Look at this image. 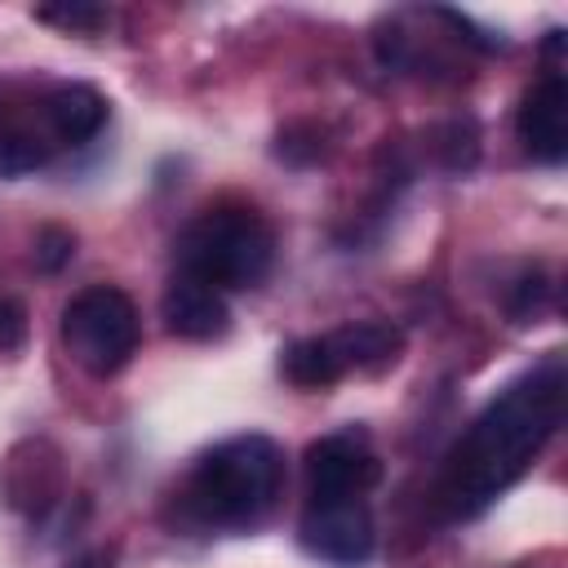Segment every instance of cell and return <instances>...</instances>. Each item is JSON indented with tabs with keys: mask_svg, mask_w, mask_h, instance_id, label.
<instances>
[{
	"mask_svg": "<svg viewBox=\"0 0 568 568\" xmlns=\"http://www.w3.org/2000/svg\"><path fill=\"white\" fill-rule=\"evenodd\" d=\"M280 373H284V382L297 386V390H324V386H333L337 377H346V368H342V359H337L328 333H324V337H297V342H288V346L280 351Z\"/></svg>",
	"mask_w": 568,
	"mask_h": 568,
	"instance_id": "11",
	"label": "cell"
},
{
	"mask_svg": "<svg viewBox=\"0 0 568 568\" xmlns=\"http://www.w3.org/2000/svg\"><path fill=\"white\" fill-rule=\"evenodd\" d=\"M382 479V462L364 430H337L306 448V501L320 497H364Z\"/></svg>",
	"mask_w": 568,
	"mask_h": 568,
	"instance_id": "6",
	"label": "cell"
},
{
	"mask_svg": "<svg viewBox=\"0 0 568 568\" xmlns=\"http://www.w3.org/2000/svg\"><path fill=\"white\" fill-rule=\"evenodd\" d=\"M564 417V359L546 355L510 386H501L488 408L470 422L448 457L444 497L453 515H479L497 493H506L541 453Z\"/></svg>",
	"mask_w": 568,
	"mask_h": 568,
	"instance_id": "1",
	"label": "cell"
},
{
	"mask_svg": "<svg viewBox=\"0 0 568 568\" xmlns=\"http://www.w3.org/2000/svg\"><path fill=\"white\" fill-rule=\"evenodd\" d=\"M284 493V448L271 435H231L195 457L178 488V506L191 524L213 532L257 528Z\"/></svg>",
	"mask_w": 568,
	"mask_h": 568,
	"instance_id": "2",
	"label": "cell"
},
{
	"mask_svg": "<svg viewBox=\"0 0 568 568\" xmlns=\"http://www.w3.org/2000/svg\"><path fill=\"white\" fill-rule=\"evenodd\" d=\"M160 320L173 337L182 342H213L231 328V311H226V297L191 275H173L160 293Z\"/></svg>",
	"mask_w": 568,
	"mask_h": 568,
	"instance_id": "8",
	"label": "cell"
},
{
	"mask_svg": "<svg viewBox=\"0 0 568 568\" xmlns=\"http://www.w3.org/2000/svg\"><path fill=\"white\" fill-rule=\"evenodd\" d=\"M71 257H75V235H71L67 226H44V231L36 235V266H40L44 275H58Z\"/></svg>",
	"mask_w": 568,
	"mask_h": 568,
	"instance_id": "14",
	"label": "cell"
},
{
	"mask_svg": "<svg viewBox=\"0 0 568 568\" xmlns=\"http://www.w3.org/2000/svg\"><path fill=\"white\" fill-rule=\"evenodd\" d=\"M541 297H546V280L532 271V275H524V280L515 284V297L506 302V311H510V315L524 324V320H532V315L541 311Z\"/></svg>",
	"mask_w": 568,
	"mask_h": 568,
	"instance_id": "15",
	"label": "cell"
},
{
	"mask_svg": "<svg viewBox=\"0 0 568 568\" xmlns=\"http://www.w3.org/2000/svg\"><path fill=\"white\" fill-rule=\"evenodd\" d=\"M342 368H364V373H377L386 364L399 359L404 351V333L390 324V320H355V324H342L337 333H328Z\"/></svg>",
	"mask_w": 568,
	"mask_h": 568,
	"instance_id": "10",
	"label": "cell"
},
{
	"mask_svg": "<svg viewBox=\"0 0 568 568\" xmlns=\"http://www.w3.org/2000/svg\"><path fill=\"white\" fill-rule=\"evenodd\" d=\"M62 346L67 355L89 373V377H115L142 342V320L138 306L124 288L115 284H89L62 306Z\"/></svg>",
	"mask_w": 568,
	"mask_h": 568,
	"instance_id": "4",
	"label": "cell"
},
{
	"mask_svg": "<svg viewBox=\"0 0 568 568\" xmlns=\"http://www.w3.org/2000/svg\"><path fill=\"white\" fill-rule=\"evenodd\" d=\"M22 333H27V315H22V306L9 302V297H0V351H13V346L22 342Z\"/></svg>",
	"mask_w": 568,
	"mask_h": 568,
	"instance_id": "16",
	"label": "cell"
},
{
	"mask_svg": "<svg viewBox=\"0 0 568 568\" xmlns=\"http://www.w3.org/2000/svg\"><path fill=\"white\" fill-rule=\"evenodd\" d=\"M31 18H36V22H53V27H62V31L89 36V31H98V27L106 22V9H98V4H36Z\"/></svg>",
	"mask_w": 568,
	"mask_h": 568,
	"instance_id": "13",
	"label": "cell"
},
{
	"mask_svg": "<svg viewBox=\"0 0 568 568\" xmlns=\"http://www.w3.org/2000/svg\"><path fill=\"white\" fill-rule=\"evenodd\" d=\"M297 546L328 568H364L377 550L373 510L364 497H320L306 501L297 519Z\"/></svg>",
	"mask_w": 568,
	"mask_h": 568,
	"instance_id": "5",
	"label": "cell"
},
{
	"mask_svg": "<svg viewBox=\"0 0 568 568\" xmlns=\"http://www.w3.org/2000/svg\"><path fill=\"white\" fill-rule=\"evenodd\" d=\"M515 133L537 164H564V155H568V84L555 67L519 98Z\"/></svg>",
	"mask_w": 568,
	"mask_h": 568,
	"instance_id": "7",
	"label": "cell"
},
{
	"mask_svg": "<svg viewBox=\"0 0 568 568\" xmlns=\"http://www.w3.org/2000/svg\"><path fill=\"white\" fill-rule=\"evenodd\" d=\"M49 160V142L22 133V129H0V173L13 178V173H31Z\"/></svg>",
	"mask_w": 568,
	"mask_h": 568,
	"instance_id": "12",
	"label": "cell"
},
{
	"mask_svg": "<svg viewBox=\"0 0 568 568\" xmlns=\"http://www.w3.org/2000/svg\"><path fill=\"white\" fill-rule=\"evenodd\" d=\"M178 271L209 288H257L275 266V231L257 209L217 204L191 217L173 244Z\"/></svg>",
	"mask_w": 568,
	"mask_h": 568,
	"instance_id": "3",
	"label": "cell"
},
{
	"mask_svg": "<svg viewBox=\"0 0 568 568\" xmlns=\"http://www.w3.org/2000/svg\"><path fill=\"white\" fill-rule=\"evenodd\" d=\"M106 111L111 106L93 84H80V80L53 84L49 98H44V129L62 146H84V142H93L102 133Z\"/></svg>",
	"mask_w": 568,
	"mask_h": 568,
	"instance_id": "9",
	"label": "cell"
}]
</instances>
